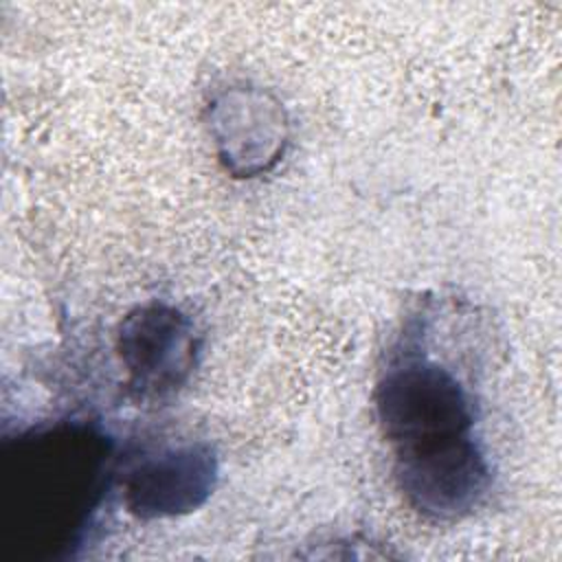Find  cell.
Wrapping results in <instances>:
<instances>
[{
	"mask_svg": "<svg viewBox=\"0 0 562 562\" xmlns=\"http://www.w3.org/2000/svg\"><path fill=\"white\" fill-rule=\"evenodd\" d=\"M217 457L209 443H182L143 457L123 479V503L143 520L173 518L202 507L217 483Z\"/></svg>",
	"mask_w": 562,
	"mask_h": 562,
	"instance_id": "4",
	"label": "cell"
},
{
	"mask_svg": "<svg viewBox=\"0 0 562 562\" xmlns=\"http://www.w3.org/2000/svg\"><path fill=\"white\" fill-rule=\"evenodd\" d=\"M206 127L215 156L233 178L270 171L290 143L283 103L266 88L237 83L217 92L206 105Z\"/></svg>",
	"mask_w": 562,
	"mask_h": 562,
	"instance_id": "3",
	"label": "cell"
},
{
	"mask_svg": "<svg viewBox=\"0 0 562 562\" xmlns=\"http://www.w3.org/2000/svg\"><path fill=\"white\" fill-rule=\"evenodd\" d=\"M116 351L127 373V389L138 400H165L178 393L193 373L198 336L178 307L145 303L123 316Z\"/></svg>",
	"mask_w": 562,
	"mask_h": 562,
	"instance_id": "2",
	"label": "cell"
},
{
	"mask_svg": "<svg viewBox=\"0 0 562 562\" xmlns=\"http://www.w3.org/2000/svg\"><path fill=\"white\" fill-rule=\"evenodd\" d=\"M375 415L395 463L476 446L474 404L459 378L439 362L406 358L378 380Z\"/></svg>",
	"mask_w": 562,
	"mask_h": 562,
	"instance_id": "1",
	"label": "cell"
}]
</instances>
